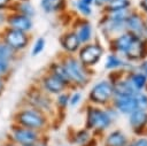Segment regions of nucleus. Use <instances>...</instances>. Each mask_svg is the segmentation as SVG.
Segmentation results:
<instances>
[{
	"label": "nucleus",
	"instance_id": "obj_1",
	"mask_svg": "<svg viewBox=\"0 0 147 146\" xmlns=\"http://www.w3.org/2000/svg\"><path fill=\"white\" fill-rule=\"evenodd\" d=\"M13 123L40 132L47 123V117L45 113L24 105V107L16 109V112L14 113Z\"/></svg>",
	"mask_w": 147,
	"mask_h": 146
},
{
	"label": "nucleus",
	"instance_id": "obj_2",
	"mask_svg": "<svg viewBox=\"0 0 147 146\" xmlns=\"http://www.w3.org/2000/svg\"><path fill=\"white\" fill-rule=\"evenodd\" d=\"M0 38L16 53H22L25 51L30 44L31 37L26 32H22L18 30L10 29L8 26H5L0 30Z\"/></svg>",
	"mask_w": 147,
	"mask_h": 146
},
{
	"label": "nucleus",
	"instance_id": "obj_3",
	"mask_svg": "<svg viewBox=\"0 0 147 146\" xmlns=\"http://www.w3.org/2000/svg\"><path fill=\"white\" fill-rule=\"evenodd\" d=\"M40 138H41V135L39 131L17 125L15 123H11V125L9 128V132L7 135V139L18 146L31 145V144L38 141Z\"/></svg>",
	"mask_w": 147,
	"mask_h": 146
},
{
	"label": "nucleus",
	"instance_id": "obj_4",
	"mask_svg": "<svg viewBox=\"0 0 147 146\" xmlns=\"http://www.w3.org/2000/svg\"><path fill=\"white\" fill-rule=\"evenodd\" d=\"M71 85H85L87 83V75L85 71V67L79 62L78 59L74 56H67L61 61Z\"/></svg>",
	"mask_w": 147,
	"mask_h": 146
},
{
	"label": "nucleus",
	"instance_id": "obj_5",
	"mask_svg": "<svg viewBox=\"0 0 147 146\" xmlns=\"http://www.w3.org/2000/svg\"><path fill=\"white\" fill-rule=\"evenodd\" d=\"M23 103L26 105V106L33 107V108L42 112V113H46L52 108L53 101L49 98V95L46 92H44L42 90H40V89H34V90L29 89L26 91L25 95H24Z\"/></svg>",
	"mask_w": 147,
	"mask_h": 146
},
{
	"label": "nucleus",
	"instance_id": "obj_6",
	"mask_svg": "<svg viewBox=\"0 0 147 146\" xmlns=\"http://www.w3.org/2000/svg\"><path fill=\"white\" fill-rule=\"evenodd\" d=\"M6 26L14 29V30L30 33V31L33 29V21H32V18L26 17L20 13L8 10Z\"/></svg>",
	"mask_w": 147,
	"mask_h": 146
},
{
	"label": "nucleus",
	"instance_id": "obj_7",
	"mask_svg": "<svg viewBox=\"0 0 147 146\" xmlns=\"http://www.w3.org/2000/svg\"><path fill=\"white\" fill-rule=\"evenodd\" d=\"M78 51V60L84 67L95 64L102 55V48L96 44H86Z\"/></svg>",
	"mask_w": 147,
	"mask_h": 146
},
{
	"label": "nucleus",
	"instance_id": "obj_8",
	"mask_svg": "<svg viewBox=\"0 0 147 146\" xmlns=\"http://www.w3.org/2000/svg\"><path fill=\"white\" fill-rule=\"evenodd\" d=\"M110 124L109 115L99 108H88L87 128L88 129H106Z\"/></svg>",
	"mask_w": 147,
	"mask_h": 146
},
{
	"label": "nucleus",
	"instance_id": "obj_9",
	"mask_svg": "<svg viewBox=\"0 0 147 146\" xmlns=\"http://www.w3.org/2000/svg\"><path fill=\"white\" fill-rule=\"evenodd\" d=\"M41 87L42 91L46 92L47 94H60L65 91L68 85L56 76L48 72L41 78Z\"/></svg>",
	"mask_w": 147,
	"mask_h": 146
},
{
	"label": "nucleus",
	"instance_id": "obj_10",
	"mask_svg": "<svg viewBox=\"0 0 147 146\" xmlns=\"http://www.w3.org/2000/svg\"><path fill=\"white\" fill-rule=\"evenodd\" d=\"M113 94V86L108 82H100L90 92V100L95 103H103Z\"/></svg>",
	"mask_w": 147,
	"mask_h": 146
},
{
	"label": "nucleus",
	"instance_id": "obj_11",
	"mask_svg": "<svg viewBox=\"0 0 147 146\" xmlns=\"http://www.w3.org/2000/svg\"><path fill=\"white\" fill-rule=\"evenodd\" d=\"M61 46L62 48L68 52V53H75L80 48V41L77 37V34L75 33V31L72 32H67L61 37Z\"/></svg>",
	"mask_w": 147,
	"mask_h": 146
},
{
	"label": "nucleus",
	"instance_id": "obj_12",
	"mask_svg": "<svg viewBox=\"0 0 147 146\" xmlns=\"http://www.w3.org/2000/svg\"><path fill=\"white\" fill-rule=\"evenodd\" d=\"M9 10L20 13V14L26 16V17H30V18H32V17L36 15L34 6L31 3L30 0H24V1H20V2H14V3L10 5Z\"/></svg>",
	"mask_w": 147,
	"mask_h": 146
},
{
	"label": "nucleus",
	"instance_id": "obj_13",
	"mask_svg": "<svg viewBox=\"0 0 147 146\" xmlns=\"http://www.w3.org/2000/svg\"><path fill=\"white\" fill-rule=\"evenodd\" d=\"M115 103H116L117 109L124 114H129V113H132L136 109H138L137 101H136L133 95H131V97H117Z\"/></svg>",
	"mask_w": 147,
	"mask_h": 146
},
{
	"label": "nucleus",
	"instance_id": "obj_14",
	"mask_svg": "<svg viewBox=\"0 0 147 146\" xmlns=\"http://www.w3.org/2000/svg\"><path fill=\"white\" fill-rule=\"evenodd\" d=\"M113 93H115L117 97H131L134 94V87L132 86L131 82L122 80L113 86Z\"/></svg>",
	"mask_w": 147,
	"mask_h": 146
},
{
	"label": "nucleus",
	"instance_id": "obj_15",
	"mask_svg": "<svg viewBox=\"0 0 147 146\" xmlns=\"http://www.w3.org/2000/svg\"><path fill=\"white\" fill-rule=\"evenodd\" d=\"M137 38H138V37H136L133 33H124V34L119 36V37L115 40V45H116L117 51L126 53V51L130 48L131 44H132Z\"/></svg>",
	"mask_w": 147,
	"mask_h": 146
},
{
	"label": "nucleus",
	"instance_id": "obj_16",
	"mask_svg": "<svg viewBox=\"0 0 147 146\" xmlns=\"http://www.w3.org/2000/svg\"><path fill=\"white\" fill-rule=\"evenodd\" d=\"M130 123L134 129H139L147 123V113L144 109H136L131 113Z\"/></svg>",
	"mask_w": 147,
	"mask_h": 146
},
{
	"label": "nucleus",
	"instance_id": "obj_17",
	"mask_svg": "<svg viewBox=\"0 0 147 146\" xmlns=\"http://www.w3.org/2000/svg\"><path fill=\"white\" fill-rule=\"evenodd\" d=\"M49 74H52V75L56 76L57 78H60L68 86L71 85V82H70V79H69V77H68V75H67V72H65V70H64V68H63L61 62H53L51 64V67H49Z\"/></svg>",
	"mask_w": 147,
	"mask_h": 146
},
{
	"label": "nucleus",
	"instance_id": "obj_18",
	"mask_svg": "<svg viewBox=\"0 0 147 146\" xmlns=\"http://www.w3.org/2000/svg\"><path fill=\"white\" fill-rule=\"evenodd\" d=\"M127 28L134 33H142L145 31V24L142 20L137 15H130L125 21Z\"/></svg>",
	"mask_w": 147,
	"mask_h": 146
},
{
	"label": "nucleus",
	"instance_id": "obj_19",
	"mask_svg": "<svg viewBox=\"0 0 147 146\" xmlns=\"http://www.w3.org/2000/svg\"><path fill=\"white\" fill-rule=\"evenodd\" d=\"M63 6V0H40V7L46 14L59 11Z\"/></svg>",
	"mask_w": 147,
	"mask_h": 146
},
{
	"label": "nucleus",
	"instance_id": "obj_20",
	"mask_svg": "<svg viewBox=\"0 0 147 146\" xmlns=\"http://www.w3.org/2000/svg\"><path fill=\"white\" fill-rule=\"evenodd\" d=\"M0 56L3 59H7L15 63V61L18 59V53H16L14 49H11L1 38H0Z\"/></svg>",
	"mask_w": 147,
	"mask_h": 146
},
{
	"label": "nucleus",
	"instance_id": "obj_21",
	"mask_svg": "<svg viewBox=\"0 0 147 146\" xmlns=\"http://www.w3.org/2000/svg\"><path fill=\"white\" fill-rule=\"evenodd\" d=\"M75 33L77 34V37H78L80 44H86V43L91 39V36H92L91 25H90L88 23H83V24L78 28L77 32H75Z\"/></svg>",
	"mask_w": 147,
	"mask_h": 146
},
{
	"label": "nucleus",
	"instance_id": "obj_22",
	"mask_svg": "<svg viewBox=\"0 0 147 146\" xmlns=\"http://www.w3.org/2000/svg\"><path fill=\"white\" fill-rule=\"evenodd\" d=\"M126 143L125 136L121 131L111 132L107 138V146H124Z\"/></svg>",
	"mask_w": 147,
	"mask_h": 146
},
{
	"label": "nucleus",
	"instance_id": "obj_23",
	"mask_svg": "<svg viewBox=\"0 0 147 146\" xmlns=\"http://www.w3.org/2000/svg\"><path fill=\"white\" fill-rule=\"evenodd\" d=\"M142 48H144V45L139 40V38H137L130 46V48L126 51V55L130 57V59H138L140 57L141 53H142Z\"/></svg>",
	"mask_w": 147,
	"mask_h": 146
},
{
	"label": "nucleus",
	"instance_id": "obj_24",
	"mask_svg": "<svg viewBox=\"0 0 147 146\" xmlns=\"http://www.w3.org/2000/svg\"><path fill=\"white\" fill-rule=\"evenodd\" d=\"M13 66H14V62L0 56V76L9 78L13 70Z\"/></svg>",
	"mask_w": 147,
	"mask_h": 146
},
{
	"label": "nucleus",
	"instance_id": "obj_25",
	"mask_svg": "<svg viewBox=\"0 0 147 146\" xmlns=\"http://www.w3.org/2000/svg\"><path fill=\"white\" fill-rule=\"evenodd\" d=\"M130 5V1L129 0H110L107 8L108 10L110 11H118V10H123V9H126Z\"/></svg>",
	"mask_w": 147,
	"mask_h": 146
},
{
	"label": "nucleus",
	"instance_id": "obj_26",
	"mask_svg": "<svg viewBox=\"0 0 147 146\" xmlns=\"http://www.w3.org/2000/svg\"><path fill=\"white\" fill-rule=\"evenodd\" d=\"M45 45H46V40H45V38H42V37H38V38L34 40L33 45H32V48H31V55H32V56H37V55H39V54L44 51Z\"/></svg>",
	"mask_w": 147,
	"mask_h": 146
},
{
	"label": "nucleus",
	"instance_id": "obj_27",
	"mask_svg": "<svg viewBox=\"0 0 147 146\" xmlns=\"http://www.w3.org/2000/svg\"><path fill=\"white\" fill-rule=\"evenodd\" d=\"M131 84L134 89L137 90H141L145 85H146V76L144 74H134L131 77Z\"/></svg>",
	"mask_w": 147,
	"mask_h": 146
},
{
	"label": "nucleus",
	"instance_id": "obj_28",
	"mask_svg": "<svg viewBox=\"0 0 147 146\" xmlns=\"http://www.w3.org/2000/svg\"><path fill=\"white\" fill-rule=\"evenodd\" d=\"M122 64H123V61H122L119 57H117L116 55H110V56H108V59H107L106 68L113 69V68H117V67H119V66H122Z\"/></svg>",
	"mask_w": 147,
	"mask_h": 146
},
{
	"label": "nucleus",
	"instance_id": "obj_29",
	"mask_svg": "<svg viewBox=\"0 0 147 146\" xmlns=\"http://www.w3.org/2000/svg\"><path fill=\"white\" fill-rule=\"evenodd\" d=\"M69 98H70V95L68 93H65V92H62V93L57 94V98H56L57 106L61 107V108H65L68 106V103H69Z\"/></svg>",
	"mask_w": 147,
	"mask_h": 146
},
{
	"label": "nucleus",
	"instance_id": "obj_30",
	"mask_svg": "<svg viewBox=\"0 0 147 146\" xmlns=\"http://www.w3.org/2000/svg\"><path fill=\"white\" fill-rule=\"evenodd\" d=\"M77 9L84 15V16H88L91 13H92V9H91V6H88V5H86V3H84L83 1H80V0H78V2H77Z\"/></svg>",
	"mask_w": 147,
	"mask_h": 146
},
{
	"label": "nucleus",
	"instance_id": "obj_31",
	"mask_svg": "<svg viewBox=\"0 0 147 146\" xmlns=\"http://www.w3.org/2000/svg\"><path fill=\"white\" fill-rule=\"evenodd\" d=\"M133 97H134V99L137 101V106H138L139 109H145L147 107V97L146 95L139 93V94L133 95Z\"/></svg>",
	"mask_w": 147,
	"mask_h": 146
},
{
	"label": "nucleus",
	"instance_id": "obj_32",
	"mask_svg": "<svg viewBox=\"0 0 147 146\" xmlns=\"http://www.w3.org/2000/svg\"><path fill=\"white\" fill-rule=\"evenodd\" d=\"M87 139H88V135H87V132L84 131V130L79 131V132L76 135V137H75V141H76L77 144H79V145L85 144V143L87 141Z\"/></svg>",
	"mask_w": 147,
	"mask_h": 146
},
{
	"label": "nucleus",
	"instance_id": "obj_33",
	"mask_svg": "<svg viewBox=\"0 0 147 146\" xmlns=\"http://www.w3.org/2000/svg\"><path fill=\"white\" fill-rule=\"evenodd\" d=\"M80 99H82V94H80L79 92H75V93L69 98V103H70L71 106H76V105L79 102Z\"/></svg>",
	"mask_w": 147,
	"mask_h": 146
},
{
	"label": "nucleus",
	"instance_id": "obj_34",
	"mask_svg": "<svg viewBox=\"0 0 147 146\" xmlns=\"http://www.w3.org/2000/svg\"><path fill=\"white\" fill-rule=\"evenodd\" d=\"M7 15H8V10H0V30L6 26Z\"/></svg>",
	"mask_w": 147,
	"mask_h": 146
},
{
	"label": "nucleus",
	"instance_id": "obj_35",
	"mask_svg": "<svg viewBox=\"0 0 147 146\" xmlns=\"http://www.w3.org/2000/svg\"><path fill=\"white\" fill-rule=\"evenodd\" d=\"M7 82H8V78L0 76V97H1V95L5 93V91H6V87H7Z\"/></svg>",
	"mask_w": 147,
	"mask_h": 146
},
{
	"label": "nucleus",
	"instance_id": "obj_36",
	"mask_svg": "<svg viewBox=\"0 0 147 146\" xmlns=\"http://www.w3.org/2000/svg\"><path fill=\"white\" fill-rule=\"evenodd\" d=\"M10 5V0H0V10H9Z\"/></svg>",
	"mask_w": 147,
	"mask_h": 146
},
{
	"label": "nucleus",
	"instance_id": "obj_37",
	"mask_svg": "<svg viewBox=\"0 0 147 146\" xmlns=\"http://www.w3.org/2000/svg\"><path fill=\"white\" fill-rule=\"evenodd\" d=\"M131 146H147V139H138Z\"/></svg>",
	"mask_w": 147,
	"mask_h": 146
},
{
	"label": "nucleus",
	"instance_id": "obj_38",
	"mask_svg": "<svg viewBox=\"0 0 147 146\" xmlns=\"http://www.w3.org/2000/svg\"><path fill=\"white\" fill-rule=\"evenodd\" d=\"M26 146H47V144H46V141L44 139L40 138L38 141H36V143H33L31 145H26Z\"/></svg>",
	"mask_w": 147,
	"mask_h": 146
},
{
	"label": "nucleus",
	"instance_id": "obj_39",
	"mask_svg": "<svg viewBox=\"0 0 147 146\" xmlns=\"http://www.w3.org/2000/svg\"><path fill=\"white\" fill-rule=\"evenodd\" d=\"M110 0H93V2L95 3V5H98V6H102V5H105V3H107V2H109Z\"/></svg>",
	"mask_w": 147,
	"mask_h": 146
},
{
	"label": "nucleus",
	"instance_id": "obj_40",
	"mask_svg": "<svg viewBox=\"0 0 147 146\" xmlns=\"http://www.w3.org/2000/svg\"><path fill=\"white\" fill-rule=\"evenodd\" d=\"M2 144H3V146H18V145L14 144L13 141H10V140H8V139H6V141L2 143Z\"/></svg>",
	"mask_w": 147,
	"mask_h": 146
},
{
	"label": "nucleus",
	"instance_id": "obj_41",
	"mask_svg": "<svg viewBox=\"0 0 147 146\" xmlns=\"http://www.w3.org/2000/svg\"><path fill=\"white\" fill-rule=\"evenodd\" d=\"M141 69H142V71L145 72V76H147V61H145V62L142 63Z\"/></svg>",
	"mask_w": 147,
	"mask_h": 146
},
{
	"label": "nucleus",
	"instance_id": "obj_42",
	"mask_svg": "<svg viewBox=\"0 0 147 146\" xmlns=\"http://www.w3.org/2000/svg\"><path fill=\"white\" fill-rule=\"evenodd\" d=\"M140 6L142 7V9H144L145 11H147V0H142L141 3H140Z\"/></svg>",
	"mask_w": 147,
	"mask_h": 146
},
{
	"label": "nucleus",
	"instance_id": "obj_43",
	"mask_svg": "<svg viewBox=\"0 0 147 146\" xmlns=\"http://www.w3.org/2000/svg\"><path fill=\"white\" fill-rule=\"evenodd\" d=\"M80 1H83L84 3H86V5H88V6H91V3L93 2V0H80Z\"/></svg>",
	"mask_w": 147,
	"mask_h": 146
},
{
	"label": "nucleus",
	"instance_id": "obj_44",
	"mask_svg": "<svg viewBox=\"0 0 147 146\" xmlns=\"http://www.w3.org/2000/svg\"><path fill=\"white\" fill-rule=\"evenodd\" d=\"M20 1H24V0H10L11 3H14V2H20Z\"/></svg>",
	"mask_w": 147,
	"mask_h": 146
},
{
	"label": "nucleus",
	"instance_id": "obj_45",
	"mask_svg": "<svg viewBox=\"0 0 147 146\" xmlns=\"http://www.w3.org/2000/svg\"><path fill=\"white\" fill-rule=\"evenodd\" d=\"M145 32L147 33V26H145Z\"/></svg>",
	"mask_w": 147,
	"mask_h": 146
},
{
	"label": "nucleus",
	"instance_id": "obj_46",
	"mask_svg": "<svg viewBox=\"0 0 147 146\" xmlns=\"http://www.w3.org/2000/svg\"><path fill=\"white\" fill-rule=\"evenodd\" d=\"M0 146H3V144H0Z\"/></svg>",
	"mask_w": 147,
	"mask_h": 146
}]
</instances>
